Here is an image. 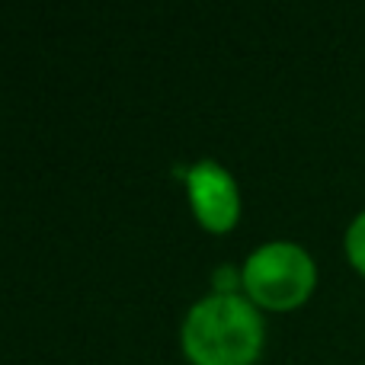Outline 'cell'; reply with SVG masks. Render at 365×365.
<instances>
[{"label":"cell","instance_id":"2","mask_svg":"<svg viewBox=\"0 0 365 365\" xmlns=\"http://www.w3.org/2000/svg\"><path fill=\"white\" fill-rule=\"evenodd\" d=\"M244 285L263 308L292 311L314 289V263L295 244H266L247 263Z\"/></svg>","mask_w":365,"mask_h":365},{"label":"cell","instance_id":"1","mask_svg":"<svg viewBox=\"0 0 365 365\" xmlns=\"http://www.w3.org/2000/svg\"><path fill=\"white\" fill-rule=\"evenodd\" d=\"M182 346L195 365H250L263 346V324L244 298L215 295L189 311Z\"/></svg>","mask_w":365,"mask_h":365},{"label":"cell","instance_id":"4","mask_svg":"<svg viewBox=\"0 0 365 365\" xmlns=\"http://www.w3.org/2000/svg\"><path fill=\"white\" fill-rule=\"evenodd\" d=\"M346 253H349V259H353L356 269L365 276V212L353 221V225H349V231H346Z\"/></svg>","mask_w":365,"mask_h":365},{"label":"cell","instance_id":"3","mask_svg":"<svg viewBox=\"0 0 365 365\" xmlns=\"http://www.w3.org/2000/svg\"><path fill=\"white\" fill-rule=\"evenodd\" d=\"M189 195H192L195 215L208 231H231V225L237 221V189L218 164L202 160L199 167L189 170Z\"/></svg>","mask_w":365,"mask_h":365}]
</instances>
